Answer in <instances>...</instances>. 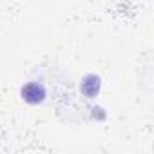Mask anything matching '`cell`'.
Returning <instances> with one entry per match:
<instances>
[{"label":"cell","instance_id":"obj_1","mask_svg":"<svg viewBox=\"0 0 154 154\" xmlns=\"http://www.w3.org/2000/svg\"><path fill=\"white\" fill-rule=\"evenodd\" d=\"M22 98H24L27 103L36 105V103L44 102V98H45V89H44V85H40V84H27V85L22 87Z\"/></svg>","mask_w":154,"mask_h":154},{"label":"cell","instance_id":"obj_2","mask_svg":"<svg viewBox=\"0 0 154 154\" xmlns=\"http://www.w3.org/2000/svg\"><path fill=\"white\" fill-rule=\"evenodd\" d=\"M98 91H100V78H98V76H94V74L85 76V80L82 82V93L85 96L93 98V96H96Z\"/></svg>","mask_w":154,"mask_h":154}]
</instances>
